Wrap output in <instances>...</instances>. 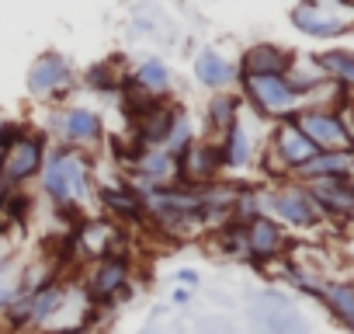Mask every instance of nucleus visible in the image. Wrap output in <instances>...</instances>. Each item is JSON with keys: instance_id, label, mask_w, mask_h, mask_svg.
Masks as SVG:
<instances>
[{"instance_id": "21", "label": "nucleus", "mask_w": 354, "mask_h": 334, "mask_svg": "<svg viewBox=\"0 0 354 334\" xmlns=\"http://www.w3.org/2000/svg\"><path fill=\"white\" fill-rule=\"evenodd\" d=\"M347 334H354V279L351 275H330L319 289V299H316Z\"/></svg>"}, {"instance_id": "24", "label": "nucleus", "mask_w": 354, "mask_h": 334, "mask_svg": "<svg viewBox=\"0 0 354 334\" xmlns=\"http://www.w3.org/2000/svg\"><path fill=\"white\" fill-rule=\"evenodd\" d=\"M316 67L323 70L326 80L340 84L351 98H354V49H344V46H333V49H323V53H313Z\"/></svg>"}, {"instance_id": "10", "label": "nucleus", "mask_w": 354, "mask_h": 334, "mask_svg": "<svg viewBox=\"0 0 354 334\" xmlns=\"http://www.w3.org/2000/svg\"><path fill=\"white\" fill-rule=\"evenodd\" d=\"M292 247V234L271 220L268 213L243 220V265H250L254 272H271Z\"/></svg>"}, {"instance_id": "23", "label": "nucleus", "mask_w": 354, "mask_h": 334, "mask_svg": "<svg viewBox=\"0 0 354 334\" xmlns=\"http://www.w3.org/2000/svg\"><path fill=\"white\" fill-rule=\"evenodd\" d=\"M129 80L153 98H174V70L167 67L163 56H142L139 63H132Z\"/></svg>"}, {"instance_id": "1", "label": "nucleus", "mask_w": 354, "mask_h": 334, "mask_svg": "<svg viewBox=\"0 0 354 334\" xmlns=\"http://www.w3.org/2000/svg\"><path fill=\"white\" fill-rule=\"evenodd\" d=\"M39 195L59 213V216H73L77 223L84 220V209L94 206V192H97V157L63 146V143H49L46 150V164L39 175Z\"/></svg>"}, {"instance_id": "12", "label": "nucleus", "mask_w": 354, "mask_h": 334, "mask_svg": "<svg viewBox=\"0 0 354 334\" xmlns=\"http://www.w3.org/2000/svg\"><path fill=\"white\" fill-rule=\"evenodd\" d=\"M94 206H97L101 216L111 220L115 227H125V230H146V220H149L146 192H139V188L129 185L125 178H115V182H101V178H97Z\"/></svg>"}, {"instance_id": "26", "label": "nucleus", "mask_w": 354, "mask_h": 334, "mask_svg": "<svg viewBox=\"0 0 354 334\" xmlns=\"http://www.w3.org/2000/svg\"><path fill=\"white\" fill-rule=\"evenodd\" d=\"M202 136V125L195 122V115L185 108V105H177V115H174V125H170V132H167V143H163V150L177 160L181 157L195 139Z\"/></svg>"}, {"instance_id": "20", "label": "nucleus", "mask_w": 354, "mask_h": 334, "mask_svg": "<svg viewBox=\"0 0 354 334\" xmlns=\"http://www.w3.org/2000/svg\"><path fill=\"white\" fill-rule=\"evenodd\" d=\"M295 49L288 46H278V42H254L247 46L236 63H240V73H274V77H288V70L295 67Z\"/></svg>"}, {"instance_id": "18", "label": "nucleus", "mask_w": 354, "mask_h": 334, "mask_svg": "<svg viewBox=\"0 0 354 334\" xmlns=\"http://www.w3.org/2000/svg\"><path fill=\"white\" fill-rule=\"evenodd\" d=\"M192 73L209 94L212 91H233L236 80H240V63H236V56H226L219 46H205V49L195 53Z\"/></svg>"}, {"instance_id": "31", "label": "nucleus", "mask_w": 354, "mask_h": 334, "mask_svg": "<svg viewBox=\"0 0 354 334\" xmlns=\"http://www.w3.org/2000/svg\"><path fill=\"white\" fill-rule=\"evenodd\" d=\"M170 299H174L177 306H188V303H192V289H185V285H177V289L170 292Z\"/></svg>"}, {"instance_id": "13", "label": "nucleus", "mask_w": 354, "mask_h": 334, "mask_svg": "<svg viewBox=\"0 0 354 334\" xmlns=\"http://www.w3.org/2000/svg\"><path fill=\"white\" fill-rule=\"evenodd\" d=\"M250 327L257 334H313L306 313L278 289H264L250 299Z\"/></svg>"}, {"instance_id": "30", "label": "nucleus", "mask_w": 354, "mask_h": 334, "mask_svg": "<svg viewBox=\"0 0 354 334\" xmlns=\"http://www.w3.org/2000/svg\"><path fill=\"white\" fill-rule=\"evenodd\" d=\"M174 282L195 292V289H198V282H202V275H198L195 268H177V272H174Z\"/></svg>"}, {"instance_id": "14", "label": "nucleus", "mask_w": 354, "mask_h": 334, "mask_svg": "<svg viewBox=\"0 0 354 334\" xmlns=\"http://www.w3.org/2000/svg\"><path fill=\"white\" fill-rule=\"evenodd\" d=\"M292 118L316 150H354V129L344 108H299Z\"/></svg>"}, {"instance_id": "2", "label": "nucleus", "mask_w": 354, "mask_h": 334, "mask_svg": "<svg viewBox=\"0 0 354 334\" xmlns=\"http://www.w3.org/2000/svg\"><path fill=\"white\" fill-rule=\"evenodd\" d=\"M146 230H153L163 244H195L205 240V220L198 206V192L188 185H160L146 192Z\"/></svg>"}, {"instance_id": "27", "label": "nucleus", "mask_w": 354, "mask_h": 334, "mask_svg": "<svg viewBox=\"0 0 354 334\" xmlns=\"http://www.w3.org/2000/svg\"><path fill=\"white\" fill-rule=\"evenodd\" d=\"M18 265V258L0 272V320H4V313H8V306H11V299L18 296V289H21V268H15Z\"/></svg>"}, {"instance_id": "9", "label": "nucleus", "mask_w": 354, "mask_h": 334, "mask_svg": "<svg viewBox=\"0 0 354 334\" xmlns=\"http://www.w3.org/2000/svg\"><path fill=\"white\" fill-rule=\"evenodd\" d=\"M288 21L306 39L337 42L354 32V4H344V0H295Z\"/></svg>"}, {"instance_id": "11", "label": "nucleus", "mask_w": 354, "mask_h": 334, "mask_svg": "<svg viewBox=\"0 0 354 334\" xmlns=\"http://www.w3.org/2000/svg\"><path fill=\"white\" fill-rule=\"evenodd\" d=\"M46 150H49V136L42 129H25L4 153H0V175L11 188H28L39 182L42 164H46Z\"/></svg>"}, {"instance_id": "35", "label": "nucleus", "mask_w": 354, "mask_h": 334, "mask_svg": "<svg viewBox=\"0 0 354 334\" xmlns=\"http://www.w3.org/2000/svg\"><path fill=\"white\" fill-rule=\"evenodd\" d=\"M351 175H354V150H351Z\"/></svg>"}, {"instance_id": "8", "label": "nucleus", "mask_w": 354, "mask_h": 334, "mask_svg": "<svg viewBox=\"0 0 354 334\" xmlns=\"http://www.w3.org/2000/svg\"><path fill=\"white\" fill-rule=\"evenodd\" d=\"M264 213L271 220H278L288 234H319L326 227L309 188L295 178L278 182V185H264Z\"/></svg>"}, {"instance_id": "3", "label": "nucleus", "mask_w": 354, "mask_h": 334, "mask_svg": "<svg viewBox=\"0 0 354 334\" xmlns=\"http://www.w3.org/2000/svg\"><path fill=\"white\" fill-rule=\"evenodd\" d=\"M42 132L49 136V143H63V146L94 153V157L108 146V122H104V115L94 105H84V101L56 105L53 115H49V125Z\"/></svg>"}, {"instance_id": "25", "label": "nucleus", "mask_w": 354, "mask_h": 334, "mask_svg": "<svg viewBox=\"0 0 354 334\" xmlns=\"http://www.w3.org/2000/svg\"><path fill=\"white\" fill-rule=\"evenodd\" d=\"M125 73L129 70H118V60H101V63H94V67H87L84 73H80V87H87V91H94V94H118L122 91V80H125Z\"/></svg>"}, {"instance_id": "32", "label": "nucleus", "mask_w": 354, "mask_h": 334, "mask_svg": "<svg viewBox=\"0 0 354 334\" xmlns=\"http://www.w3.org/2000/svg\"><path fill=\"white\" fill-rule=\"evenodd\" d=\"M15 258H18V254H15L11 247H0V272H4V268H8V265H11Z\"/></svg>"}, {"instance_id": "4", "label": "nucleus", "mask_w": 354, "mask_h": 334, "mask_svg": "<svg viewBox=\"0 0 354 334\" xmlns=\"http://www.w3.org/2000/svg\"><path fill=\"white\" fill-rule=\"evenodd\" d=\"M236 91H240L247 112H254V115L264 118L268 125H271V122H281V118H292V115L302 108V94H299V87H295L288 77H274V73H240Z\"/></svg>"}, {"instance_id": "29", "label": "nucleus", "mask_w": 354, "mask_h": 334, "mask_svg": "<svg viewBox=\"0 0 354 334\" xmlns=\"http://www.w3.org/2000/svg\"><path fill=\"white\" fill-rule=\"evenodd\" d=\"M198 334H240L233 324H226V320H219V317H205L202 324H198Z\"/></svg>"}, {"instance_id": "22", "label": "nucleus", "mask_w": 354, "mask_h": 334, "mask_svg": "<svg viewBox=\"0 0 354 334\" xmlns=\"http://www.w3.org/2000/svg\"><path fill=\"white\" fill-rule=\"evenodd\" d=\"M326 178H354L351 175V150H316L299 171L295 182H326Z\"/></svg>"}, {"instance_id": "33", "label": "nucleus", "mask_w": 354, "mask_h": 334, "mask_svg": "<svg viewBox=\"0 0 354 334\" xmlns=\"http://www.w3.org/2000/svg\"><path fill=\"white\" fill-rule=\"evenodd\" d=\"M49 334H91V327H66V331H49Z\"/></svg>"}, {"instance_id": "15", "label": "nucleus", "mask_w": 354, "mask_h": 334, "mask_svg": "<svg viewBox=\"0 0 354 334\" xmlns=\"http://www.w3.org/2000/svg\"><path fill=\"white\" fill-rule=\"evenodd\" d=\"M223 178V160H219V146L205 136H198L181 157H177V185H188V188H202L209 182Z\"/></svg>"}, {"instance_id": "7", "label": "nucleus", "mask_w": 354, "mask_h": 334, "mask_svg": "<svg viewBox=\"0 0 354 334\" xmlns=\"http://www.w3.org/2000/svg\"><path fill=\"white\" fill-rule=\"evenodd\" d=\"M268 122L257 118L254 112L243 108L240 122L216 139L219 146V160H223V175L226 178H250L257 171V157L264 150V139H268Z\"/></svg>"}, {"instance_id": "34", "label": "nucleus", "mask_w": 354, "mask_h": 334, "mask_svg": "<svg viewBox=\"0 0 354 334\" xmlns=\"http://www.w3.org/2000/svg\"><path fill=\"white\" fill-rule=\"evenodd\" d=\"M11 195V185L4 182V175H0V206H4V199Z\"/></svg>"}, {"instance_id": "5", "label": "nucleus", "mask_w": 354, "mask_h": 334, "mask_svg": "<svg viewBox=\"0 0 354 334\" xmlns=\"http://www.w3.org/2000/svg\"><path fill=\"white\" fill-rule=\"evenodd\" d=\"M80 282H84V289H87V296H91V303H94L97 310H115V306H122V303L136 292L129 247H118V251H111V254H104V258L87 261Z\"/></svg>"}, {"instance_id": "17", "label": "nucleus", "mask_w": 354, "mask_h": 334, "mask_svg": "<svg viewBox=\"0 0 354 334\" xmlns=\"http://www.w3.org/2000/svg\"><path fill=\"white\" fill-rule=\"evenodd\" d=\"M323 223L347 227L354 223V178H326V182H309L306 185Z\"/></svg>"}, {"instance_id": "16", "label": "nucleus", "mask_w": 354, "mask_h": 334, "mask_svg": "<svg viewBox=\"0 0 354 334\" xmlns=\"http://www.w3.org/2000/svg\"><path fill=\"white\" fill-rule=\"evenodd\" d=\"M177 105H181V101H174V98H156L142 112L129 115V136L125 139L136 143V146H163L167 143V132L174 125Z\"/></svg>"}, {"instance_id": "36", "label": "nucleus", "mask_w": 354, "mask_h": 334, "mask_svg": "<svg viewBox=\"0 0 354 334\" xmlns=\"http://www.w3.org/2000/svg\"><path fill=\"white\" fill-rule=\"evenodd\" d=\"M344 4H354V0H344Z\"/></svg>"}, {"instance_id": "28", "label": "nucleus", "mask_w": 354, "mask_h": 334, "mask_svg": "<svg viewBox=\"0 0 354 334\" xmlns=\"http://www.w3.org/2000/svg\"><path fill=\"white\" fill-rule=\"evenodd\" d=\"M28 125L25 122H15V118H0V153H4L21 132H25Z\"/></svg>"}, {"instance_id": "19", "label": "nucleus", "mask_w": 354, "mask_h": 334, "mask_svg": "<svg viewBox=\"0 0 354 334\" xmlns=\"http://www.w3.org/2000/svg\"><path fill=\"white\" fill-rule=\"evenodd\" d=\"M243 108L247 105H243V98H240L236 87L233 91H212L209 101H205V112H202V136L216 143L219 136H226L240 122Z\"/></svg>"}, {"instance_id": "6", "label": "nucleus", "mask_w": 354, "mask_h": 334, "mask_svg": "<svg viewBox=\"0 0 354 334\" xmlns=\"http://www.w3.org/2000/svg\"><path fill=\"white\" fill-rule=\"evenodd\" d=\"M25 91L32 101L39 105H66L77 91H80V77H77V67L70 63V56L56 53V49H46L39 53L32 63H28V73H25Z\"/></svg>"}]
</instances>
